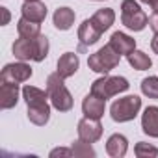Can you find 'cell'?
<instances>
[{
	"mask_svg": "<svg viewBox=\"0 0 158 158\" xmlns=\"http://www.w3.org/2000/svg\"><path fill=\"white\" fill-rule=\"evenodd\" d=\"M13 54L21 61H26V60L43 61L48 56V39L43 34H39L34 39L21 37V39H17L13 43Z\"/></svg>",
	"mask_w": 158,
	"mask_h": 158,
	"instance_id": "6da1fadb",
	"label": "cell"
},
{
	"mask_svg": "<svg viewBox=\"0 0 158 158\" xmlns=\"http://www.w3.org/2000/svg\"><path fill=\"white\" fill-rule=\"evenodd\" d=\"M65 78L60 76V73L56 71L54 74H48L47 78V91H48V99L52 102V106L58 112H69L73 108V95L69 93V89L63 84Z\"/></svg>",
	"mask_w": 158,
	"mask_h": 158,
	"instance_id": "7a4b0ae2",
	"label": "cell"
},
{
	"mask_svg": "<svg viewBox=\"0 0 158 158\" xmlns=\"http://www.w3.org/2000/svg\"><path fill=\"white\" fill-rule=\"evenodd\" d=\"M119 61H121V54L115 52L110 43L104 45L102 48H99L95 54H91V56L88 58L89 69L95 71V73H104V74L110 73L112 69H115V67L119 65Z\"/></svg>",
	"mask_w": 158,
	"mask_h": 158,
	"instance_id": "3957f363",
	"label": "cell"
},
{
	"mask_svg": "<svg viewBox=\"0 0 158 158\" xmlns=\"http://www.w3.org/2000/svg\"><path fill=\"white\" fill-rule=\"evenodd\" d=\"M139 108H141V99L136 95H128V97L117 99L112 104L110 115L117 123H127V121H132L139 114Z\"/></svg>",
	"mask_w": 158,
	"mask_h": 158,
	"instance_id": "277c9868",
	"label": "cell"
},
{
	"mask_svg": "<svg viewBox=\"0 0 158 158\" xmlns=\"http://www.w3.org/2000/svg\"><path fill=\"white\" fill-rule=\"evenodd\" d=\"M127 89H128V80L123 76H102L91 84V93L104 101Z\"/></svg>",
	"mask_w": 158,
	"mask_h": 158,
	"instance_id": "5b68a950",
	"label": "cell"
},
{
	"mask_svg": "<svg viewBox=\"0 0 158 158\" xmlns=\"http://www.w3.org/2000/svg\"><path fill=\"white\" fill-rule=\"evenodd\" d=\"M121 21L128 30L141 32L149 24V17L143 13V10L134 0H123L121 4Z\"/></svg>",
	"mask_w": 158,
	"mask_h": 158,
	"instance_id": "8992f818",
	"label": "cell"
},
{
	"mask_svg": "<svg viewBox=\"0 0 158 158\" xmlns=\"http://www.w3.org/2000/svg\"><path fill=\"white\" fill-rule=\"evenodd\" d=\"M32 76V67L26 65L24 61H19V63H8L2 73H0V80H8V82H26L30 80Z\"/></svg>",
	"mask_w": 158,
	"mask_h": 158,
	"instance_id": "52a82bcc",
	"label": "cell"
},
{
	"mask_svg": "<svg viewBox=\"0 0 158 158\" xmlns=\"http://www.w3.org/2000/svg\"><path fill=\"white\" fill-rule=\"evenodd\" d=\"M76 130H78V138L88 143H95L102 136V125L99 123V119H91V117H84L78 123Z\"/></svg>",
	"mask_w": 158,
	"mask_h": 158,
	"instance_id": "ba28073f",
	"label": "cell"
},
{
	"mask_svg": "<svg viewBox=\"0 0 158 158\" xmlns=\"http://www.w3.org/2000/svg\"><path fill=\"white\" fill-rule=\"evenodd\" d=\"M19 101V84L0 80V108L10 110L17 104Z\"/></svg>",
	"mask_w": 158,
	"mask_h": 158,
	"instance_id": "9c48e42d",
	"label": "cell"
},
{
	"mask_svg": "<svg viewBox=\"0 0 158 158\" xmlns=\"http://www.w3.org/2000/svg\"><path fill=\"white\" fill-rule=\"evenodd\" d=\"M104 110H106V101L89 93L84 102H82V112L86 117H91V119H101L104 115Z\"/></svg>",
	"mask_w": 158,
	"mask_h": 158,
	"instance_id": "30bf717a",
	"label": "cell"
},
{
	"mask_svg": "<svg viewBox=\"0 0 158 158\" xmlns=\"http://www.w3.org/2000/svg\"><path fill=\"white\" fill-rule=\"evenodd\" d=\"M78 65H80L78 56L74 52H65L58 60V73H60L61 78H71L78 71Z\"/></svg>",
	"mask_w": 158,
	"mask_h": 158,
	"instance_id": "8fae6325",
	"label": "cell"
},
{
	"mask_svg": "<svg viewBox=\"0 0 158 158\" xmlns=\"http://www.w3.org/2000/svg\"><path fill=\"white\" fill-rule=\"evenodd\" d=\"M23 11V17L28 19V21H34V23H43L45 17H47V6L39 0H32V2H24V6L21 8Z\"/></svg>",
	"mask_w": 158,
	"mask_h": 158,
	"instance_id": "7c38bea8",
	"label": "cell"
},
{
	"mask_svg": "<svg viewBox=\"0 0 158 158\" xmlns=\"http://www.w3.org/2000/svg\"><path fill=\"white\" fill-rule=\"evenodd\" d=\"M101 30L93 24V21L91 19H86L82 24H80V28H78V39H80V43L86 47V45H95L99 39H101Z\"/></svg>",
	"mask_w": 158,
	"mask_h": 158,
	"instance_id": "4fadbf2b",
	"label": "cell"
},
{
	"mask_svg": "<svg viewBox=\"0 0 158 158\" xmlns=\"http://www.w3.org/2000/svg\"><path fill=\"white\" fill-rule=\"evenodd\" d=\"M141 128L147 136L158 138V106L145 108V112L141 115Z\"/></svg>",
	"mask_w": 158,
	"mask_h": 158,
	"instance_id": "5bb4252c",
	"label": "cell"
},
{
	"mask_svg": "<svg viewBox=\"0 0 158 158\" xmlns=\"http://www.w3.org/2000/svg\"><path fill=\"white\" fill-rule=\"evenodd\" d=\"M110 45H112V48L115 52L125 54V56H128L130 52L136 50V39H132L130 35H127L123 32H115L112 35V39H110Z\"/></svg>",
	"mask_w": 158,
	"mask_h": 158,
	"instance_id": "9a60e30c",
	"label": "cell"
},
{
	"mask_svg": "<svg viewBox=\"0 0 158 158\" xmlns=\"http://www.w3.org/2000/svg\"><path fill=\"white\" fill-rule=\"evenodd\" d=\"M127 149H128V141L123 134H114L106 141V152L112 158H123L127 154Z\"/></svg>",
	"mask_w": 158,
	"mask_h": 158,
	"instance_id": "2e32d148",
	"label": "cell"
},
{
	"mask_svg": "<svg viewBox=\"0 0 158 158\" xmlns=\"http://www.w3.org/2000/svg\"><path fill=\"white\" fill-rule=\"evenodd\" d=\"M28 119H30L34 125H37V127L47 125L48 119H50V106H48L47 102L28 106Z\"/></svg>",
	"mask_w": 158,
	"mask_h": 158,
	"instance_id": "e0dca14e",
	"label": "cell"
},
{
	"mask_svg": "<svg viewBox=\"0 0 158 158\" xmlns=\"http://www.w3.org/2000/svg\"><path fill=\"white\" fill-rule=\"evenodd\" d=\"M91 21H93V24H95L101 32H106V30L114 24V21H115V13H114V10H110V8H102V10L95 11V15L91 17Z\"/></svg>",
	"mask_w": 158,
	"mask_h": 158,
	"instance_id": "ac0fdd59",
	"label": "cell"
},
{
	"mask_svg": "<svg viewBox=\"0 0 158 158\" xmlns=\"http://www.w3.org/2000/svg\"><path fill=\"white\" fill-rule=\"evenodd\" d=\"M73 23H74V11L71 8H60V10H56V13H54V26L58 30L65 32V30H69L73 26Z\"/></svg>",
	"mask_w": 158,
	"mask_h": 158,
	"instance_id": "d6986e66",
	"label": "cell"
},
{
	"mask_svg": "<svg viewBox=\"0 0 158 158\" xmlns=\"http://www.w3.org/2000/svg\"><path fill=\"white\" fill-rule=\"evenodd\" d=\"M17 32L21 37H28V39H34L41 34V24L39 23H34V21H28V19H21L17 23Z\"/></svg>",
	"mask_w": 158,
	"mask_h": 158,
	"instance_id": "ffe728a7",
	"label": "cell"
},
{
	"mask_svg": "<svg viewBox=\"0 0 158 158\" xmlns=\"http://www.w3.org/2000/svg\"><path fill=\"white\" fill-rule=\"evenodd\" d=\"M23 97H24L26 104L32 106V104L47 102V99H48V91H43V89L34 88V86H24V88H23Z\"/></svg>",
	"mask_w": 158,
	"mask_h": 158,
	"instance_id": "44dd1931",
	"label": "cell"
},
{
	"mask_svg": "<svg viewBox=\"0 0 158 158\" xmlns=\"http://www.w3.org/2000/svg\"><path fill=\"white\" fill-rule=\"evenodd\" d=\"M127 58H128V63H130L136 71H145V69H151V65H152L151 58H149L145 52H141V50H134V52H130Z\"/></svg>",
	"mask_w": 158,
	"mask_h": 158,
	"instance_id": "7402d4cb",
	"label": "cell"
},
{
	"mask_svg": "<svg viewBox=\"0 0 158 158\" xmlns=\"http://www.w3.org/2000/svg\"><path fill=\"white\" fill-rule=\"evenodd\" d=\"M73 156H76V158H93L95 156V151H93V147L88 143V141H84V139H78L73 147Z\"/></svg>",
	"mask_w": 158,
	"mask_h": 158,
	"instance_id": "603a6c76",
	"label": "cell"
},
{
	"mask_svg": "<svg viewBox=\"0 0 158 158\" xmlns=\"http://www.w3.org/2000/svg\"><path fill=\"white\" fill-rule=\"evenodd\" d=\"M141 93L149 99H158V78L156 76H149L143 78L141 82Z\"/></svg>",
	"mask_w": 158,
	"mask_h": 158,
	"instance_id": "cb8c5ba5",
	"label": "cell"
},
{
	"mask_svg": "<svg viewBox=\"0 0 158 158\" xmlns=\"http://www.w3.org/2000/svg\"><path fill=\"white\" fill-rule=\"evenodd\" d=\"M134 152H136V156H138V158H149V156H151V158H154V156H158V149H156L154 145L145 143V141L136 143Z\"/></svg>",
	"mask_w": 158,
	"mask_h": 158,
	"instance_id": "d4e9b609",
	"label": "cell"
},
{
	"mask_svg": "<svg viewBox=\"0 0 158 158\" xmlns=\"http://www.w3.org/2000/svg\"><path fill=\"white\" fill-rule=\"evenodd\" d=\"M149 26L154 30V34H158V11H154V13L149 17Z\"/></svg>",
	"mask_w": 158,
	"mask_h": 158,
	"instance_id": "484cf974",
	"label": "cell"
},
{
	"mask_svg": "<svg viewBox=\"0 0 158 158\" xmlns=\"http://www.w3.org/2000/svg\"><path fill=\"white\" fill-rule=\"evenodd\" d=\"M58 154H61V156H71V154H73V149H54V151L50 152V156H58Z\"/></svg>",
	"mask_w": 158,
	"mask_h": 158,
	"instance_id": "4316f807",
	"label": "cell"
},
{
	"mask_svg": "<svg viewBox=\"0 0 158 158\" xmlns=\"http://www.w3.org/2000/svg\"><path fill=\"white\" fill-rule=\"evenodd\" d=\"M151 48L158 54V34H154V37H152V41H151Z\"/></svg>",
	"mask_w": 158,
	"mask_h": 158,
	"instance_id": "83f0119b",
	"label": "cell"
},
{
	"mask_svg": "<svg viewBox=\"0 0 158 158\" xmlns=\"http://www.w3.org/2000/svg\"><path fill=\"white\" fill-rule=\"evenodd\" d=\"M0 11H2V15H4L2 24H8V23H10V13H8V10H6V8H0Z\"/></svg>",
	"mask_w": 158,
	"mask_h": 158,
	"instance_id": "f1b7e54d",
	"label": "cell"
},
{
	"mask_svg": "<svg viewBox=\"0 0 158 158\" xmlns=\"http://www.w3.org/2000/svg\"><path fill=\"white\" fill-rule=\"evenodd\" d=\"M149 6H151L154 11H158V0H151V2H149Z\"/></svg>",
	"mask_w": 158,
	"mask_h": 158,
	"instance_id": "f546056e",
	"label": "cell"
},
{
	"mask_svg": "<svg viewBox=\"0 0 158 158\" xmlns=\"http://www.w3.org/2000/svg\"><path fill=\"white\" fill-rule=\"evenodd\" d=\"M139 2H143V4H149V2H151V0H139Z\"/></svg>",
	"mask_w": 158,
	"mask_h": 158,
	"instance_id": "4dcf8cb0",
	"label": "cell"
},
{
	"mask_svg": "<svg viewBox=\"0 0 158 158\" xmlns=\"http://www.w3.org/2000/svg\"><path fill=\"white\" fill-rule=\"evenodd\" d=\"M24 2H32V0H24Z\"/></svg>",
	"mask_w": 158,
	"mask_h": 158,
	"instance_id": "1f68e13d",
	"label": "cell"
}]
</instances>
